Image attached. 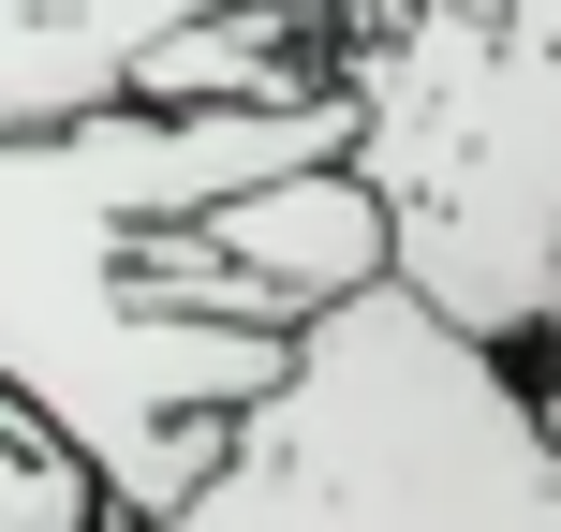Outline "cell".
Segmentation results:
<instances>
[{"label": "cell", "mask_w": 561, "mask_h": 532, "mask_svg": "<svg viewBox=\"0 0 561 532\" xmlns=\"http://www.w3.org/2000/svg\"><path fill=\"white\" fill-rule=\"evenodd\" d=\"M163 532H561V415L385 281L296 340L280 399Z\"/></svg>", "instance_id": "3957f363"}, {"label": "cell", "mask_w": 561, "mask_h": 532, "mask_svg": "<svg viewBox=\"0 0 561 532\" xmlns=\"http://www.w3.org/2000/svg\"><path fill=\"white\" fill-rule=\"evenodd\" d=\"M0 15H30V30H59V45H104V59H163L178 30H207L222 0H0Z\"/></svg>", "instance_id": "5b68a950"}, {"label": "cell", "mask_w": 561, "mask_h": 532, "mask_svg": "<svg viewBox=\"0 0 561 532\" xmlns=\"http://www.w3.org/2000/svg\"><path fill=\"white\" fill-rule=\"evenodd\" d=\"M340 104L399 296L533 370L561 340V0H355Z\"/></svg>", "instance_id": "7a4b0ae2"}, {"label": "cell", "mask_w": 561, "mask_h": 532, "mask_svg": "<svg viewBox=\"0 0 561 532\" xmlns=\"http://www.w3.org/2000/svg\"><path fill=\"white\" fill-rule=\"evenodd\" d=\"M0 532H118L104 474H89L30 399H0Z\"/></svg>", "instance_id": "277c9868"}, {"label": "cell", "mask_w": 561, "mask_h": 532, "mask_svg": "<svg viewBox=\"0 0 561 532\" xmlns=\"http://www.w3.org/2000/svg\"><path fill=\"white\" fill-rule=\"evenodd\" d=\"M296 163H355L340 89L325 104H118L75 134H0V399H30L104 474L118 532H163L296 370V340L148 310L134 252Z\"/></svg>", "instance_id": "6da1fadb"}, {"label": "cell", "mask_w": 561, "mask_h": 532, "mask_svg": "<svg viewBox=\"0 0 561 532\" xmlns=\"http://www.w3.org/2000/svg\"><path fill=\"white\" fill-rule=\"evenodd\" d=\"M296 15H355V0H296Z\"/></svg>", "instance_id": "8992f818"}]
</instances>
